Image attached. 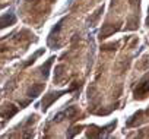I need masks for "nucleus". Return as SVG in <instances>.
<instances>
[{
	"instance_id": "1",
	"label": "nucleus",
	"mask_w": 149,
	"mask_h": 139,
	"mask_svg": "<svg viewBox=\"0 0 149 139\" xmlns=\"http://www.w3.org/2000/svg\"><path fill=\"white\" fill-rule=\"evenodd\" d=\"M66 92H67V91H56V92H50V94L44 95V98H42V101H41V110H42V111H47L48 107H50L56 100H58L63 94H66Z\"/></svg>"
},
{
	"instance_id": "2",
	"label": "nucleus",
	"mask_w": 149,
	"mask_h": 139,
	"mask_svg": "<svg viewBox=\"0 0 149 139\" xmlns=\"http://www.w3.org/2000/svg\"><path fill=\"white\" fill-rule=\"evenodd\" d=\"M18 111H19V108H18L15 104L6 103V104H3L2 107H0V117L5 119V120H8V119H12Z\"/></svg>"
},
{
	"instance_id": "3",
	"label": "nucleus",
	"mask_w": 149,
	"mask_h": 139,
	"mask_svg": "<svg viewBox=\"0 0 149 139\" xmlns=\"http://www.w3.org/2000/svg\"><path fill=\"white\" fill-rule=\"evenodd\" d=\"M148 94H149V78L143 79L137 85V88L134 89V98L136 100H143Z\"/></svg>"
},
{
	"instance_id": "4",
	"label": "nucleus",
	"mask_w": 149,
	"mask_h": 139,
	"mask_svg": "<svg viewBox=\"0 0 149 139\" xmlns=\"http://www.w3.org/2000/svg\"><path fill=\"white\" fill-rule=\"evenodd\" d=\"M78 114V110H76V107H67V108H64L63 111H60V113H57L56 116H54V122H61L63 119H73L74 116Z\"/></svg>"
},
{
	"instance_id": "5",
	"label": "nucleus",
	"mask_w": 149,
	"mask_h": 139,
	"mask_svg": "<svg viewBox=\"0 0 149 139\" xmlns=\"http://www.w3.org/2000/svg\"><path fill=\"white\" fill-rule=\"evenodd\" d=\"M15 22H16L15 13H5V15L0 16V29L10 27V25H15Z\"/></svg>"
},
{
	"instance_id": "6",
	"label": "nucleus",
	"mask_w": 149,
	"mask_h": 139,
	"mask_svg": "<svg viewBox=\"0 0 149 139\" xmlns=\"http://www.w3.org/2000/svg\"><path fill=\"white\" fill-rule=\"evenodd\" d=\"M120 29V27H113V25H104L102 27V29L100 31V38L102 40V38H107V37H110L111 34H114V32H117Z\"/></svg>"
},
{
	"instance_id": "7",
	"label": "nucleus",
	"mask_w": 149,
	"mask_h": 139,
	"mask_svg": "<svg viewBox=\"0 0 149 139\" xmlns=\"http://www.w3.org/2000/svg\"><path fill=\"white\" fill-rule=\"evenodd\" d=\"M44 89V84H37V85H32L29 89H28V92H26V95L29 97V98H37L40 94H41V91Z\"/></svg>"
},
{
	"instance_id": "8",
	"label": "nucleus",
	"mask_w": 149,
	"mask_h": 139,
	"mask_svg": "<svg viewBox=\"0 0 149 139\" xmlns=\"http://www.w3.org/2000/svg\"><path fill=\"white\" fill-rule=\"evenodd\" d=\"M53 60H54V57H50L47 61H45V64H42L41 66V75H42V78L44 79H47L48 78V73H50V67H51V64H53Z\"/></svg>"
},
{
	"instance_id": "9",
	"label": "nucleus",
	"mask_w": 149,
	"mask_h": 139,
	"mask_svg": "<svg viewBox=\"0 0 149 139\" xmlns=\"http://www.w3.org/2000/svg\"><path fill=\"white\" fill-rule=\"evenodd\" d=\"M42 53H44V48L38 50V51H37L34 56H31V57H29V60H28L26 63H24V67H28V66H31V64H32V63H34V61H35V60H37V59H38V57H40Z\"/></svg>"
},
{
	"instance_id": "10",
	"label": "nucleus",
	"mask_w": 149,
	"mask_h": 139,
	"mask_svg": "<svg viewBox=\"0 0 149 139\" xmlns=\"http://www.w3.org/2000/svg\"><path fill=\"white\" fill-rule=\"evenodd\" d=\"M102 10H104V6H101V8H100V9H98V10L94 13V16H92V18H89V24H95V22L98 21V18L101 16Z\"/></svg>"
},
{
	"instance_id": "11",
	"label": "nucleus",
	"mask_w": 149,
	"mask_h": 139,
	"mask_svg": "<svg viewBox=\"0 0 149 139\" xmlns=\"http://www.w3.org/2000/svg\"><path fill=\"white\" fill-rule=\"evenodd\" d=\"M137 28V19H130L129 21V24H127V27H126V29H136Z\"/></svg>"
},
{
	"instance_id": "12",
	"label": "nucleus",
	"mask_w": 149,
	"mask_h": 139,
	"mask_svg": "<svg viewBox=\"0 0 149 139\" xmlns=\"http://www.w3.org/2000/svg\"><path fill=\"white\" fill-rule=\"evenodd\" d=\"M78 132H81V126H74V127L70 129V132H67V136H69V138H73Z\"/></svg>"
},
{
	"instance_id": "13",
	"label": "nucleus",
	"mask_w": 149,
	"mask_h": 139,
	"mask_svg": "<svg viewBox=\"0 0 149 139\" xmlns=\"http://www.w3.org/2000/svg\"><path fill=\"white\" fill-rule=\"evenodd\" d=\"M19 104H21V108H24L25 105H28V104H29V100H28V101H19Z\"/></svg>"
},
{
	"instance_id": "14",
	"label": "nucleus",
	"mask_w": 149,
	"mask_h": 139,
	"mask_svg": "<svg viewBox=\"0 0 149 139\" xmlns=\"http://www.w3.org/2000/svg\"><path fill=\"white\" fill-rule=\"evenodd\" d=\"M130 5H132V6H136V5H139V0H130Z\"/></svg>"
}]
</instances>
